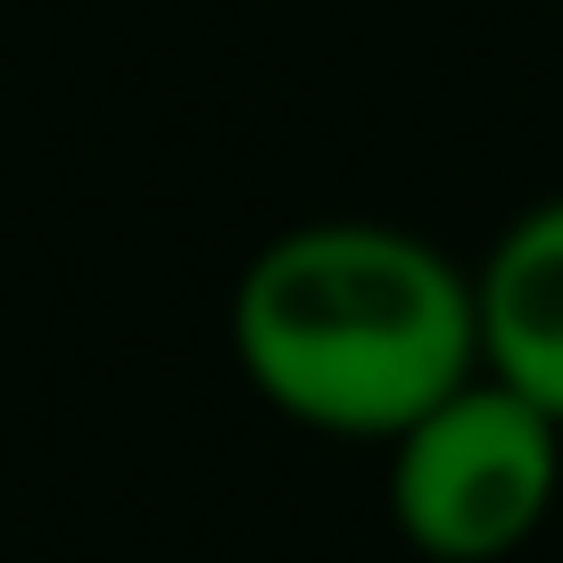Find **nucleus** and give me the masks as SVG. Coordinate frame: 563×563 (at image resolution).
<instances>
[{"label": "nucleus", "mask_w": 563, "mask_h": 563, "mask_svg": "<svg viewBox=\"0 0 563 563\" xmlns=\"http://www.w3.org/2000/svg\"><path fill=\"white\" fill-rule=\"evenodd\" d=\"M563 489V422L522 389L473 382L389 440V522L422 563H506Z\"/></svg>", "instance_id": "f03ea898"}, {"label": "nucleus", "mask_w": 563, "mask_h": 563, "mask_svg": "<svg viewBox=\"0 0 563 563\" xmlns=\"http://www.w3.org/2000/svg\"><path fill=\"white\" fill-rule=\"evenodd\" d=\"M232 365L282 422L389 448L481 373L473 274L406 224H290L232 282Z\"/></svg>", "instance_id": "f257e3e1"}, {"label": "nucleus", "mask_w": 563, "mask_h": 563, "mask_svg": "<svg viewBox=\"0 0 563 563\" xmlns=\"http://www.w3.org/2000/svg\"><path fill=\"white\" fill-rule=\"evenodd\" d=\"M481 373L563 422V191L522 208L473 265Z\"/></svg>", "instance_id": "7ed1b4c3"}]
</instances>
